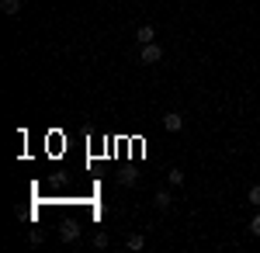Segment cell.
Returning a JSON list of instances; mask_svg holds the SVG:
<instances>
[{"label": "cell", "mask_w": 260, "mask_h": 253, "mask_svg": "<svg viewBox=\"0 0 260 253\" xmlns=\"http://www.w3.org/2000/svg\"><path fill=\"white\" fill-rule=\"evenodd\" d=\"M73 239H77V222L66 218V222H62V243H73Z\"/></svg>", "instance_id": "3"}, {"label": "cell", "mask_w": 260, "mask_h": 253, "mask_svg": "<svg viewBox=\"0 0 260 253\" xmlns=\"http://www.w3.org/2000/svg\"><path fill=\"white\" fill-rule=\"evenodd\" d=\"M121 184H139V174H136V170H132V174H125V177H121Z\"/></svg>", "instance_id": "11"}, {"label": "cell", "mask_w": 260, "mask_h": 253, "mask_svg": "<svg viewBox=\"0 0 260 253\" xmlns=\"http://www.w3.org/2000/svg\"><path fill=\"white\" fill-rule=\"evenodd\" d=\"M0 11L7 18H14V14H21V0H0Z\"/></svg>", "instance_id": "4"}, {"label": "cell", "mask_w": 260, "mask_h": 253, "mask_svg": "<svg viewBox=\"0 0 260 253\" xmlns=\"http://www.w3.org/2000/svg\"><path fill=\"white\" fill-rule=\"evenodd\" d=\"M250 233H253V236H260V212L253 215V222H250Z\"/></svg>", "instance_id": "10"}, {"label": "cell", "mask_w": 260, "mask_h": 253, "mask_svg": "<svg viewBox=\"0 0 260 253\" xmlns=\"http://www.w3.org/2000/svg\"><path fill=\"white\" fill-rule=\"evenodd\" d=\"M139 59L146 62V66H149V62H160V59H163V45H156V42H149V45H142Z\"/></svg>", "instance_id": "1"}, {"label": "cell", "mask_w": 260, "mask_h": 253, "mask_svg": "<svg viewBox=\"0 0 260 253\" xmlns=\"http://www.w3.org/2000/svg\"><path fill=\"white\" fill-rule=\"evenodd\" d=\"M136 39H139V42H142V45H149V42L156 39V31H153V24H142L139 31H136Z\"/></svg>", "instance_id": "5"}, {"label": "cell", "mask_w": 260, "mask_h": 253, "mask_svg": "<svg viewBox=\"0 0 260 253\" xmlns=\"http://www.w3.org/2000/svg\"><path fill=\"white\" fill-rule=\"evenodd\" d=\"M125 246H128V250H142V246H146V236L132 233V236H128V239H125Z\"/></svg>", "instance_id": "6"}, {"label": "cell", "mask_w": 260, "mask_h": 253, "mask_svg": "<svg viewBox=\"0 0 260 253\" xmlns=\"http://www.w3.org/2000/svg\"><path fill=\"white\" fill-rule=\"evenodd\" d=\"M250 205H257V208H260V184H257V187H250Z\"/></svg>", "instance_id": "9"}, {"label": "cell", "mask_w": 260, "mask_h": 253, "mask_svg": "<svg viewBox=\"0 0 260 253\" xmlns=\"http://www.w3.org/2000/svg\"><path fill=\"white\" fill-rule=\"evenodd\" d=\"M163 129H167V132H180V129H184V118H180L177 111H167V115H163Z\"/></svg>", "instance_id": "2"}, {"label": "cell", "mask_w": 260, "mask_h": 253, "mask_svg": "<svg viewBox=\"0 0 260 253\" xmlns=\"http://www.w3.org/2000/svg\"><path fill=\"white\" fill-rule=\"evenodd\" d=\"M167 180H170L174 187H180V184H184V170H180V167H174V170L167 174Z\"/></svg>", "instance_id": "8"}, {"label": "cell", "mask_w": 260, "mask_h": 253, "mask_svg": "<svg viewBox=\"0 0 260 253\" xmlns=\"http://www.w3.org/2000/svg\"><path fill=\"white\" fill-rule=\"evenodd\" d=\"M153 201H156V208H170V201H174V198H170V191H163V187H160Z\"/></svg>", "instance_id": "7"}]
</instances>
